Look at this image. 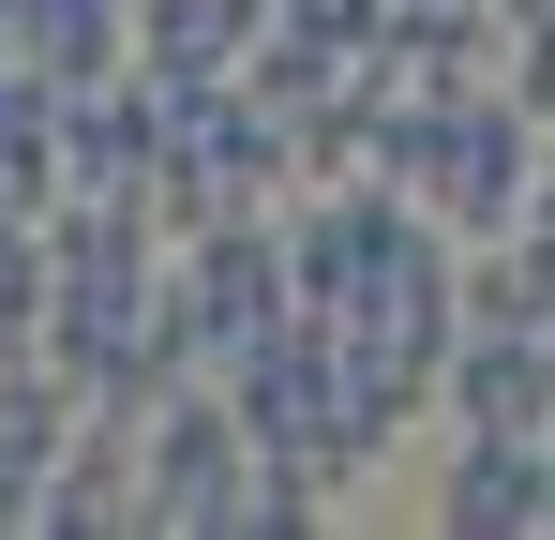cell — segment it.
<instances>
[{
	"label": "cell",
	"mask_w": 555,
	"mask_h": 540,
	"mask_svg": "<svg viewBox=\"0 0 555 540\" xmlns=\"http://www.w3.org/2000/svg\"><path fill=\"white\" fill-rule=\"evenodd\" d=\"M526 241L555 256V136H541V180H526Z\"/></svg>",
	"instance_id": "8"
},
{
	"label": "cell",
	"mask_w": 555,
	"mask_h": 540,
	"mask_svg": "<svg viewBox=\"0 0 555 540\" xmlns=\"http://www.w3.org/2000/svg\"><path fill=\"white\" fill-rule=\"evenodd\" d=\"M135 480H151V526L166 540H225V526H256V421L225 406V375H181L151 421H135Z\"/></svg>",
	"instance_id": "2"
},
{
	"label": "cell",
	"mask_w": 555,
	"mask_h": 540,
	"mask_svg": "<svg viewBox=\"0 0 555 540\" xmlns=\"http://www.w3.org/2000/svg\"><path fill=\"white\" fill-rule=\"evenodd\" d=\"M256 30H271V0H135V61H166V76H241Z\"/></svg>",
	"instance_id": "7"
},
{
	"label": "cell",
	"mask_w": 555,
	"mask_h": 540,
	"mask_svg": "<svg viewBox=\"0 0 555 540\" xmlns=\"http://www.w3.org/2000/svg\"><path fill=\"white\" fill-rule=\"evenodd\" d=\"M541 450H555V436H541Z\"/></svg>",
	"instance_id": "11"
},
{
	"label": "cell",
	"mask_w": 555,
	"mask_h": 540,
	"mask_svg": "<svg viewBox=\"0 0 555 540\" xmlns=\"http://www.w3.org/2000/svg\"><path fill=\"white\" fill-rule=\"evenodd\" d=\"M436 526H480V540H511V526H555V450L541 436H451V465H436Z\"/></svg>",
	"instance_id": "5"
},
{
	"label": "cell",
	"mask_w": 555,
	"mask_h": 540,
	"mask_svg": "<svg viewBox=\"0 0 555 540\" xmlns=\"http://www.w3.org/2000/svg\"><path fill=\"white\" fill-rule=\"evenodd\" d=\"M526 180H541V120L480 76L451 105H405V151H390V195L436 210L451 241H511L526 226Z\"/></svg>",
	"instance_id": "1"
},
{
	"label": "cell",
	"mask_w": 555,
	"mask_h": 540,
	"mask_svg": "<svg viewBox=\"0 0 555 540\" xmlns=\"http://www.w3.org/2000/svg\"><path fill=\"white\" fill-rule=\"evenodd\" d=\"M436 421H451V436H555V346H526V331H451Z\"/></svg>",
	"instance_id": "4"
},
{
	"label": "cell",
	"mask_w": 555,
	"mask_h": 540,
	"mask_svg": "<svg viewBox=\"0 0 555 540\" xmlns=\"http://www.w3.org/2000/svg\"><path fill=\"white\" fill-rule=\"evenodd\" d=\"M285 316H300V285H285V210H241V226L166 241V331H181L195 375H225L241 346H271Z\"/></svg>",
	"instance_id": "3"
},
{
	"label": "cell",
	"mask_w": 555,
	"mask_h": 540,
	"mask_svg": "<svg viewBox=\"0 0 555 540\" xmlns=\"http://www.w3.org/2000/svg\"><path fill=\"white\" fill-rule=\"evenodd\" d=\"M390 15H495V0H390Z\"/></svg>",
	"instance_id": "9"
},
{
	"label": "cell",
	"mask_w": 555,
	"mask_h": 540,
	"mask_svg": "<svg viewBox=\"0 0 555 540\" xmlns=\"http://www.w3.org/2000/svg\"><path fill=\"white\" fill-rule=\"evenodd\" d=\"M76 375L61 360H0V526H46V465L76 450Z\"/></svg>",
	"instance_id": "6"
},
{
	"label": "cell",
	"mask_w": 555,
	"mask_h": 540,
	"mask_svg": "<svg viewBox=\"0 0 555 540\" xmlns=\"http://www.w3.org/2000/svg\"><path fill=\"white\" fill-rule=\"evenodd\" d=\"M0 360H15V346H0Z\"/></svg>",
	"instance_id": "10"
}]
</instances>
